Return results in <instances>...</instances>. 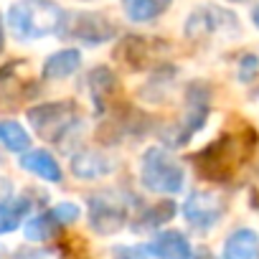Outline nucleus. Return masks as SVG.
Here are the masks:
<instances>
[{
	"label": "nucleus",
	"mask_w": 259,
	"mask_h": 259,
	"mask_svg": "<svg viewBox=\"0 0 259 259\" xmlns=\"http://www.w3.org/2000/svg\"><path fill=\"white\" fill-rule=\"evenodd\" d=\"M211 112V87L201 79L186 87L183 117L163 130V148H183L198 130L206 124Z\"/></svg>",
	"instance_id": "nucleus-5"
},
{
	"label": "nucleus",
	"mask_w": 259,
	"mask_h": 259,
	"mask_svg": "<svg viewBox=\"0 0 259 259\" xmlns=\"http://www.w3.org/2000/svg\"><path fill=\"white\" fill-rule=\"evenodd\" d=\"M61 229H64V226L54 219L51 208L44 211V213L31 216V219L23 224V234H26V239H31V241H49V239H54Z\"/></svg>",
	"instance_id": "nucleus-20"
},
{
	"label": "nucleus",
	"mask_w": 259,
	"mask_h": 259,
	"mask_svg": "<svg viewBox=\"0 0 259 259\" xmlns=\"http://www.w3.org/2000/svg\"><path fill=\"white\" fill-rule=\"evenodd\" d=\"M87 213H89V224L97 234L102 236H109V234H117L122 231V226L127 224V203L119 193L114 191H102V193H94L89 198V206H87Z\"/></svg>",
	"instance_id": "nucleus-8"
},
{
	"label": "nucleus",
	"mask_w": 259,
	"mask_h": 259,
	"mask_svg": "<svg viewBox=\"0 0 259 259\" xmlns=\"http://www.w3.org/2000/svg\"><path fill=\"white\" fill-rule=\"evenodd\" d=\"M28 124L33 127V133L59 148H66L74 143L84 127L81 109L74 99H56V102H41L26 112Z\"/></svg>",
	"instance_id": "nucleus-2"
},
{
	"label": "nucleus",
	"mask_w": 259,
	"mask_h": 259,
	"mask_svg": "<svg viewBox=\"0 0 259 259\" xmlns=\"http://www.w3.org/2000/svg\"><path fill=\"white\" fill-rule=\"evenodd\" d=\"M18 165L26 173H31V176H36L46 183H61V178H64V170H61L59 160L44 148H31V150L21 153Z\"/></svg>",
	"instance_id": "nucleus-13"
},
{
	"label": "nucleus",
	"mask_w": 259,
	"mask_h": 259,
	"mask_svg": "<svg viewBox=\"0 0 259 259\" xmlns=\"http://www.w3.org/2000/svg\"><path fill=\"white\" fill-rule=\"evenodd\" d=\"M81 66V51L79 49H59L51 56H46L44 66H41V76L46 81H61L69 79L79 71Z\"/></svg>",
	"instance_id": "nucleus-15"
},
{
	"label": "nucleus",
	"mask_w": 259,
	"mask_h": 259,
	"mask_svg": "<svg viewBox=\"0 0 259 259\" xmlns=\"http://www.w3.org/2000/svg\"><path fill=\"white\" fill-rule=\"evenodd\" d=\"M33 201L28 196H8L0 201V234H11L16 231L23 219L28 216Z\"/></svg>",
	"instance_id": "nucleus-17"
},
{
	"label": "nucleus",
	"mask_w": 259,
	"mask_h": 259,
	"mask_svg": "<svg viewBox=\"0 0 259 259\" xmlns=\"http://www.w3.org/2000/svg\"><path fill=\"white\" fill-rule=\"evenodd\" d=\"M66 11L54 0H18L8 8V28L16 41H38L54 36L64 26Z\"/></svg>",
	"instance_id": "nucleus-3"
},
{
	"label": "nucleus",
	"mask_w": 259,
	"mask_h": 259,
	"mask_svg": "<svg viewBox=\"0 0 259 259\" xmlns=\"http://www.w3.org/2000/svg\"><path fill=\"white\" fill-rule=\"evenodd\" d=\"M11 259H59V254L46 246H26V249H18Z\"/></svg>",
	"instance_id": "nucleus-23"
},
{
	"label": "nucleus",
	"mask_w": 259,
	"mask_h": 259,
	"mask_svg": "<svg viewBox=\"0 0 259 259\" xmlns=\"http://www.w3.org/2000/svg\"><path fill=\"white\" fill-rule=\"evenodd\" d=\"M224 259H259V236L251 229H236L224 244Z\"/></svg>",
	"instance_id": "nucleus-18"
},
{
	"label": "nucleus",
	"mask_w": 259,
	"mask_h": 259,
	"mask_svg": "<svg viewBox=\"0 0 259 259\" xmlns=\"http://www.w3.org/2000/svg\"><path fill=\"white\" fill-rule=\"evenodd\" d=\"M119 26L99 11H79V13H66L64 16V26L59 31V36L71 38V41H81L84 46H99L107 44L112 38H117Z\"/></svg>",
	"instance_id": "nucleus-7"
},
{
	"label": "nucleus",
	"mask_w": 259,
	"mask_h": 259,
	"mask_svg": "<svg viewBox=\"0 0 259 259\" xmlns=\"http://www.w3.org/2000/svg\"><path fill=\"white\" fill-rule=\"evenodd\" d=\"M254 150H256V133L249 124H244L234 133H224L221 138L201 148L191 160L201 178L211 183H226L251 158Z\"/></svg>",
	"instance_id": "nucleus-1"
},
{
	"label": "nucleus",
	"mask_w": 259,
	"mask_h": 259,
	"mask_svg": "<svg viewBox=\"0 0 259 259\" xmlns=\"http://www.w3.org/2000/svg\"><path fill=\"white\" fill-rule=\"evenodd\" d=\"M236 28H239V23L231 11H226L221 6H201L188 13L183 33L188 41H206L216 33H229Z\"/></svg>",
	"instance_id": "nucleus-9"
},
{
	"label": "nucleus",
	"mask_w": 259,
	"mask_h": 259,
	"mask_svg": "<svg viewBox=\"0 0 259 259\" xmlns=\"http://www.w3.org/2000/svg\"><path fill=\"white\" fill-rule=\"evenodd\" d=\"M251 23L259 28V6H254V8H251Z\"/></svg>",
	"instance_id": "nucleus-26"
},
{
	"label": "nucleus",
	"mask_w": 259,
	"mask_h": 259,
	"mask_svg": "<svg viewBox=\"0 0 259 259\" xmlns=\"http://www.w3.org/2000/svg\"><path fill=\"white\" fill-rule=\"evenodd\" d=\"M117 170V160L97 148H84L76 150L71 155V173L81 181H97V178H107Z\"/></svg>",
	"instance_id": "nucleus-12"
},
{
	"label": "nucleus",
	"mask_w": 259,
	"mask_h": 259,
	"mask_svg": "<svg viewBox=\"0 0 259 259\" xmlns=\"http://www.w3.org/2000/svg\"><path fill=\"white\" fill-rule=\"evenodd\" d=\"M6 46V33H3V18H0V51Z\"/></svg>",
	"instance_id": "nucleus-27"
},
{
	"label": "nucleus",
	"mask_w": 259,
	"mask_h": 259,
	"mask_svg": "<svg viewBox=\"0 0 259 259\" xmlns=\"http://www.w3.org/2000/svg\"><path fill=\"white\" fill-rule=\"evenodd\" d=\"M140 186L150 193H181L186 186V168L168 148L153 145L140 158Z\"/></svg>",
	"instance_id": "nucleus-4"
},
{
	"label": "nucleus",
	"mask_w": 259,
	"mask_h": 259,
	"mask_svg": "<svg viewBox=\"0 0 259 259\" xmlns=\"http://www.w3.org/2000/svg\"><path fill=\"white\" fill-rule=\"evenodd\" d=\"M148 254L153 259H191L193 249H191V241L186 239V234L168 229V231H160L148 244Z\"/></svg>",
	"instance_id": "nucleus-14"
},
{
	"label": "nucleus",
	"mask_w": 259,
	"mask_h": 259,
	"mask_svg": "<svg viewBox=\"0 0 259 259\" xmlns=\"http://www.w3.org/2000/svg\"><path fill=\"white\" fill-rule=\"evenodd\" d=\"M224 198L213 191H193L183 203V216L196 229H211L224 216Z\"/></svg>",
	"instance_id": "nucleus-10"
},
{
	"label": "nucleus",
	"mask_w": 259,
	"mask_h": 259,
	"mask_svg": "<svg viewBox=\"0 0 259 259\" xmlns=\"http://www.w3.org/2000/svg\"><path fill=\"white\" fill-rule=\"evenodd\" d=\"M176 216V203L173 201H158L153 206H148L140 219H138V229H158L165 221H170Z\"/></svg>",
	"instance_id": "nucleus-21"
},
{
	"label": "nucleus",
	"mask_w": 259,
	"mask_h": 259,
	"mask_svg": "<svg viewBox=\"0 0 259 259\" xmlns=\"http://www.w3.org/2000/svg\"><path fill=\"white\" fill-rule=\"evenodd\" d=\"M51 213H54V219H56L61 226H69V224H74V221L81 216V208H79L74 201H59V203L51 206Z\"/></svg>",
	"instance_id": "nucleus-22"
},
{
	"label": "nucleus",
	"mask_w": 259,
	"mask_h": 259,
	"mask_svg": "<svg viewBox=\"0 0 259 259\" xmlns=\"http://www.w3.org/2000/svg\"><path fill=\"white\" fill-rule=\"evenodd\" d=\"M114 259H148V254L140 246H124L114 251Z\"/></svg>",
	"instance_id": "nucleus-25"
},
{
	"label": "nucleus",
	"mask_w": 259,
	"mask_h": 259,
	"mask_svg": "<svg viewBox=\"0 0 259 259\" xmlns=\"http://www.w3.org/2000/svg\"><path fill=\"white\" fill-rule=\"evenodd\" d=\"M256 71H259V59L254 54L241 56V61H239V79L241 81H251Z\"/></svg>",
	"instance_id": "nucleus-24"
},
{
	"label": "nucleus",
	"mask_w": 259,
	"mask_h": 259,
	"mask_svg": "<svg viewBox=\"0 0 259 259\" xmlns=\"http://www.w3.org/2000/svg\"><path fill=\"white\" fill-rule=\"evenodd\" d=\"M87 89H89V97L94 102V109L97 114H104L109 112L114 104H119V76L109 69V66H94L87 76Z\"/></svg>",
	"instance_id": "nucleus-11"
},
{
	"label": "nucleus",
	"mask_w": 259,
	"mask_h": 259,
	"mask_svg": "<svg viewBox=\"0 0 259 259\" xmlns=\"http://www.w3.org/2000/svg\"><path fill=\"white\" fill-rule=\"evenodd\" d=\"M127 21L133 23H153L163 13H168L173 0H119Z\"/></svg>",
	"instance_id": "nucleus-16"
},
{
	"label": "nucleus",
	"mask_w": 259,
	"mask_h": 259,
	"mask_svg": "<svg viewBox=\"0 0 259 259\" xmlns=\"http://www.w3.org/2000/svg\"><path fill=\"white\" fill-rule=\"evenodd\" d=\"M0 145H3L8 153H26L31 150V135L28 130L16 122V119H0Z\"/></svg>",
	"instance_id": "nucleus-19"
},
{
	"label": "nucleus",
	"mask_w": 259,
	"mask_h": 259,
	"mask_svg": "<svg viewBox=\"0 0 259 259\" xmlns=\"http://www.w3.org/2000/svg\"><path fill=\"white\" fill-rule=\"evenodd\" d=\"M165 54H170V44L165 38L138 36V33L119 38L114 49V59L130 71H148L153 66H163Z\"/></svg>",
	"instance_id": "nucleus-6"
}]
</instances>
